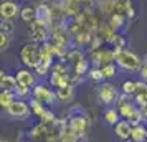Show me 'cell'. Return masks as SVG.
<instances>
[{
	"label": "cell",
	"instance_id": "cell-1",
	"mask_svg": "<svg viewBox=\"0 0 147 142\" xmlns=\"http://www.w3.org/2000/svg\"><path fill=\"white\" fill-rule=\"evenodd\" d=\"M114 55V61L116 65L124 69L127 73H134V71H140L142 68V60L132 51H127V50H121V48H114L113 50Z\"/></svg>",
	"mask_w": 147,
	"mask_h": 142
},
{
	"label": "cell",
	"instance_id": "cell-2",
	"mask_svg": "<svg viewBox=\"0 0 147 142\" xmlns=\"http://www.w3.org/2000/svg\"><path fill=\"white\" fill-rule=\"evenodd\" d=\"M41 58H43L41 48L36 43H28V45H25V46L22 48V51H20L22 63L28 68H33V69L41 63Z\"/></svg>",
	"mask_w": 147,
	"mask_h": 142
},
{
	"label": "cell",
	"instance_id": "cell-3",
	"mask_svg": "<svg viewBox=\"0 0 147 142\" xmlns=\"http://www.w3.org/2000/svg\"><path fill=\"white\" fill-rule=\"evenodd\" d=\"M98 96H99V101L102 102V104H113V102H116L117 101V98H119L116 88H114L113 84H109V83L99 86V89H98Z\"/></svg>",
	"mask_w": 147,
	"mask_h": 142
},
{
	"label": "cell",
	"instance_id": "cell-4",
	"mask_svg": "<svg viewBox=\"0 0 147 142\" xmlns=\"http://www.w3.org/2000/svg\"><path fill=\"white\" fill-rule=\"evenodd\" d=\"M20 7L18 3H15L12 0H3L2 5H0V15H2V20H13L20 15Z\"/></svg>",
	"mask_w": 147,
	"mask_h": 142
},
{
	"label": "cell",
	"instance_id": "cell-5",
	"mask_svg": "<svg viewBox=\"0 0 147 142\" xmlns=\"http://www.w3.org/2000/svg\"><path fill=\"white\" fill-rule=\"evenodd\" d=\"M35 20L43 23V25H47L50 27L51 25V22H53V12H51V7L47 5V3H40V5H36L35 7Z\"/></svg>",
	"mask_w": 147,
	"mask_h": 142
},
{
	"label": "cell",
	"instance_id": "cell-6",
	"mask_svg": "<svg viewBox=\"0 0 147 142\" xmlns=\"http://www.w3.org/2000/svg\"><path fill=\"white\" fill-rule=\"evenodd\" d=\"M32 94H33L35 99L45 102V104H51V102L56 99V94H53L50 89H47L45 86H41V84H36V86L32 89Z\"/></svg>",
	"mask_w": 147,
	"mask_h": 142
},
{
	"label": "cell",
	"instance_id": "cell-7",
	"mask_svg": "<svg viewBox=\"0 0 147 142\" xmlns=\"http://www.w3.org/2000/svg\"><path fill=\"white\" fill-rule=\"evenodd\" d=\"M114 132L122 141H129L131 139V134H132V126H131L129 121H119L116 124V127H114Z\"/></svg>",
	"mask_w": 147,
	"mask_h": 142
},
{
	"label": "cell",
	"instance_id": "cell-8",
	"mask_svg": "<svg viewBox=\"0 0 147 142\" xmlns=\"http://www.w3.org/2000/svg\"><path fill=\"white\" fill-rule=\"evenodd\" d=\"M69 131L73 132L76 137H81L86 132V119L83 116H78V117H73L71 122H69Z\"/></svg>",
	"mask_w": 147,
	"mask_h": 142
},
{
	"label": "cell",
	"instance_id": "cell-9",
	"mask_svg": "<svg viewBox=\"0 0 147 142\" xmlns=\"http://www.w3.org/2000/svg\"><path fill=\"white\" fill-rule=\"evenodd\" d=\"M17 81L22 86H27V88H35V75L28 69H18L17 71Z\"/></svg>",
	"mask_w": 147,
	"mask_h": 142
},
{
	"label": "cell",
	"instance_id": "cell-10",
	"mask_svg": "<svg viewBox=\"0 0 147 142\" xmlns=\"http://www.w3.org/2000/svg\"><path fill=\"white\" fill-rule=\"evenodd\" d=\"M28 104L25 101H15L10 108L7 109V112L12 117H25V116L28 114Z\"/></svg>",
	"mask_w": 147,
	"mask_h": 142
},
{
	"label": "cell",
	"instance_id": "cell-11",
	"mask_svg": "<svg viewBox=\"0 0 147 142\" xmlns=\"http://www.w3.org/2000/svg\"><path fill=\"white\" fill-rule=\"evenodd\" d=\"M0 86H2V91H12L15 93V89L18 86V81H17V76H2V81H0Z\"/></svg>",
	"mask_w": 147,
	"mask_h": 142
},
{
	"label": "cell",
	"instance_id": "cell-12",
	"mask_svg": "<svg viewBox=\"0 0 147 142\" xmlns=\"http://www.w3.org/2000/svg\"><path fill=\"white\" fill-rule=\"evenodd\" d=\"M124 20H126V15H122V13H113V15H109V20H107V23H109V27L113 28L114 32H117V30H121V28H122Z\"/></svg>",
	"mask_w": 147,
	"mask_h": 142
},
{
	"label": "cell",
	"instance_id": "cell-13",
	"mask_svg": "<svg viewBox=\"0 0 147 142\" xmlns=\"http://www.w3.org/2000/svg\"><path fill=\"white\" fill-rule=\"evenodd\" d=\"M131 139L134 142H146L147 141V131L144 126H134L132 127V134H131Z\"/></svg>",
	"mask_w": 147,
	"mask_h": 142
},
{
	"label": "cell",
	"instance_id": "cell-14",
	"mask_svg": "<svg viewBox=\"0 0 147 142\" xmlns=\"http://www.w3.org/2000/svg\"><path fill=\"white\" fill-rule=\"evenodd\" d=\"M13 102H15V99H13V93L12 91H2V94H0V104H2V108L8 109Z\"/></svg>",
	"mask_w": 147,
	"mask_h": 142
},
{
	"label": "cell",
	"instance_id": "cell-15",
	"mask_svg": "<svg viewBox=\"0 0 147 142\" xmlns=\"http://www.w3.org/2000/svg\"><path fill=\"white\" fill-rule=\"evenodd\" d=\"M35 8L33 7H23L20 12V18L23 22H27V23H32V22H35Z\"/></svg>",
	"mask_w": 147,
	"mask_h": 142
},
{
	"label": "cell",
	"instance_id": "cell-16",
	"mask_svg": "<svg viewBox=\"0 0 147 142\" xmlns=\"http://www.w3.org/2000/svg\"><path fill=\"white\" fill-rule=\"evenodd\" d=\"M104 119H106L107 124H117L119 122V111H116V109H107L106 112H104Z\"/></svg>",
	"mask_w": 147,
	"mask_h": 142
},
{
	"label": "cell",
	"instance_id": "cell-17",
	"mask_svg": "<svg viewBox=\"0 0 147 142\" xmlns=\"http://www.w3.org/2000/svg\"><path fill=\"white\" fill-rule=\"evenodd\" d=\"M71 93H73V88H71V86H65V88L58 89L56 98H58L60 101H69V99H71Z\"/></svg>",
	"mask_w": 147,
	"mask_h": 142
},
{
	"label": "cell",
	"instance_id": "cell-18",
	"mask_svg": "<svg viewBox=\"0 0 147 142\" xmlns=\"http://www.w3.org/2000/svg\"><path fill=\"white\" fill-rule=\"evenodd\" d=\"M30 106H32V109H33V112H35V114H36V116H40V117L43 116V112L47 111V109L43 108V102L38 101V99H35V98L32 99V101H30Z\"/></svg>",
	"mask_w": 147,
	"mask_h": 142
},
{
	"label": "cell",
	"instance_id": "cell-19",
	"mask_svg": "<svg viewBox=\"0 0 147 142\" xmlns=\"http://www.w3.org/2000/svg\"><path fill=\"white\" fill-rule=\"evenodd\" d=\"M0 30H2V33L5 35H12L15 30V25H13V20H2L0 23Z\"/></svg>",
	"mask_w": 147,
	"mask_h": 142
},
{
	"label": "cell",
	"instance_id": "cell-20",
	"mask_svg": "<svg viewBox=\"0 0 147 142\" xmlns=\"http://www.w3.org/2000/svg\"><path fill=\"white\" fill-rule=\"evenodd\" d=\"M136 88H137V81H126L122 84V93L129 96L136 94Z\"/></svg>",
	"mask_w": 147,
	"mask_h": 142
},
{
	"label": "cell",
	"instance_id": "cell-21",
	"mask_svg": "<svg viewBox=\"0 0 147 142\" xmlns=\"http://www.w3.org/2000/svg\"><path fill=\"white\" fill-rule=\"evenodd\" d=\"M88 68H89V61L84 58V60H81L80 63H76V65H74V71H76V75L83 76L88 71Z\"/></svg>",
	"mask_w": 147,
	"mask_h": 142
},
{
	"label": "cell",
	"instance_id": "cell-22",
	"mask_svg": "<svg viewBox=\"0 0 147 142\" xmlns=\"http://www.w3.org/2000/svg\"><path fill=\"white\" fill-rule=\"evenodd\" d=\"M101 69H102V73H104V78H114L116 73H117V68H116L114 63H109L106 66H102Z\"/></svg>",
	"mask_w": 147,
	"mask_h": 142
},
{
	"label": "cell",
	"instance_id": "cell-23",
	"mask_svg": "<svg viewBox=\"0 0 147 142\" xmlns=\"http://www.w3.org/2000/svg\"><path fill=\"white\" fill-rule=\"evenodd\" d=\"M89 76H91V79H94L96 83H101L104 81L106 78H104V73H102V69L101 68H93L91 71H89Z\"/></svg>",
	"mask_w": 147,
	"mask_h": 142
},
{
	"label": "cell",
	"instance_id": "cell-24",
	"mask_svg": "<svg viewBox=\"0 0 147 142\" xmlns=\"http://www.w3.org/2000/svg\"><path fill=\"white\" fill-rule=\"evenodd\" d=\"M111 43L114 45V48H121V50H124V45H126V38L122 36L121 33H116L114 35V38L111 40Z\"/></svg>",
	"mask_w": 147,
	"mask_h": 142
},
{
	"label": "cell",
	"instance_id": "cell-25",
	"mask_svg": "<svg viewBox=\"0 0 147 142\" xmlns=\"http://www.w3.org/2000/svg\"><path fill=\"white\" fill-rule=\"evenodd\" d=\"M8 45H10V35L0 33V48H2V51H3V50H7Z\"/></svg>",
	"mask_w": 147,
	"mask_h": 142
},
{
	"label": "cell",
	"instance_id": "cell-26",
	"mask_svg": "<svg viewBox=\"0 0 147 142\" xmlns=\"http://www.w3.org/2000/svg\"><path fill=\"white\" fill-rule=\"evenodd\" d=\"M15 93L20 96V98H27V96H30V88L18 84V86H17V89H15Z\"/></svg>",
	"mask_w": 147,
	"mask_h": 142
},
{
	"label": "cell",
	"instance_id": "cell-27",
	"mask_svg": "<svg viewBox=\"0 0 147 142\" xmlns=\"http://www.w3.org/2000/svg\"><path fill=\"white\" fill-rule=\"evenodd\" d=\"M48 65H45V63H40V65H38V66L35 68V71H36V73H38V75H47L48 73Z\"/></svg>",
	"mask_w": 147,
	"mask_h": 142
},
{
	"label": "cell",
	"instance_id": "cell-28",
	"mask_svg": "<svg viewBox=\"0 0 147 142\" xmlns=\"http://www.w3.org/2000/svg\"><path fill=\"white\" fill-rule=\"evenodd\" d=\"M124 142H134V141H124Z\"/></svg>",
	"mask_w": 147,
	"mask_h": 142
},
{
	"label": "cell",
	"instance_id": "cell-29",
	"mask_svg": "<svg viewBox=\"0 0 147 142\" xmlns=\"http://www.w3.org/2000/svg\"><path fill=\"white\" fill-rule=\"evenodd\" d=\"M146 142H147V141H146Z\"/></svg>",
	"mask_w": 147,
	"mask_h": 142
}]
</instances>
